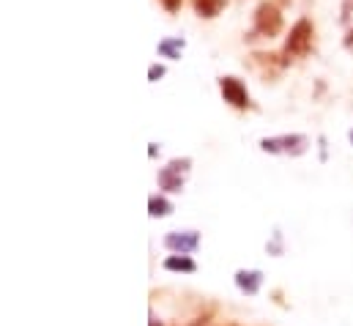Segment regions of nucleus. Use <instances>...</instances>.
Returning a JSON list of instances; mask_svg holds the SVG:
<instances>
[{
	"label": "nucleus",
	"instance_id": "1",
	"mask_svg": "<svg viewBox=\"0 0 353 326\" xmlns=\"http://www.w3.org/2000/svg\"><path fill=\"white\" fill-rule=\"evenodd\" d=\"M312 41H315V28H312V22H310L307 17H301V19L290 28V36H288V41H285V61L310 55Z\"/></svg>",
	"mask_w": 353,
	"mask_h": 326
},
{
	"label": "nucleus",
	"instance_id": "2",
	"mask_svg": "<svg viewBox=\"0 0 353 326\" xmlns=\"http://www.w3.org/2000/svg\"><path fill=\"white\" fill-rule=\"evenodd\" d=\"M261 148L268 154H290V157H301L310 148V140L304 135H282V137H265L261 140Z\"/></svg>",
	"mask_w": 353,
	"mask_h": 326
},
{
	"label": "nucleus",
	"instance_id": "3",
	"mask_svg": "<svg viewBox=\"0 0 353 326\" xmlns=\"http://www.w3.org/2000/svg\"><path fill=\"white\" fill-rule=\"evenodd\" d=\"M282 30V11L274 3H261L255 11V33L263 39H274Z\"/></svg>",
	"mask_w": 353,
	"mask_h": 326
},
{
	"label": "nucleus",
	"instance_id": "4",
	"mask_svg": "<svg viewBox=\"0 0 353 326\" xmlns=\"http://www.w3.org/2000/svg\"><path fill=\"white\" fill-rule=\"evenodd\" d=\"M189 167H192V160H173L168 167H162L159 170V189H165V192H181Z\"/></svg>",
	"mask_w": 353,
	"mask_h": 326
},
{
	"label": "nucleus",
	"instance_id": "5",
	"mask_svg": "<svg viewBox=\"0 0 353 326\" xmlns=\"http://www.w3.org/2000/svg\"><path fill=\"white\" fill-rule=\"evenodd\" d=\"M219 90H222V96H225V102L230 107H236V110H247L250 107V90L239 77H222Z\"/></svg>",
	"mask_w": 353,
	"mask_h": 326
},
{
	"label": "nucleus",
	"instance_id": "6",
	"mask_svg": "<svg viewBox=\"0 0 353 326\" xmlns=\"http://www.w3.org/2000/svg\"><path fill=\"white\" fill-rule=\"evenodd\" d=\"M165 247L170 252H178V255H189L200 247V236L194 231H186V233H168L165 236Z\"/></svg>",
	"mask_w": 353,
	"mask_h": 326
},
{
	"label": "nucleus",
	"instance_id": "7",
	"mask_svg": "<svg viewBox=\"0 0 353 326\" xmlns=\"http://www.w3.org/2000/svg\"><path fill=\"white\" fill-rule=\"evenodd\" d=\"M236 285H239L241 294L255 296L261 291V285H263V274L255 271V269H241V271H236Z\"/></svg>",
	"mask_w": 353,
	"mask_h": 326
},
{
	"label": "nucleus",
	"instance_id": "8",
	"mask_svg": "<svg viewBox=\"0 0 353 326\" xmlns=\"http://www.w3.org/2000/svg\"><path fill=\"white\" fill-rule=\"evenodd\" d=\"M165 269H168V271H186V274H189V271L197 269V263H194L189 255H178V252H173V255L165 260Z\"/></svg>",
	"mask_w": 353,
	"mask_h": 326
},
{
	"label": "nucleus",
	"instance_id": "9",
	"mask_svg": "<svg viewBox=\"0 0 353 326\" xmlns=\"http://www.w3.org/2000/svg\"><path fill=\"white\" fill-rule=\"evenodd\" d=\"M148 214L151 217H168V214H173V203L162 195H151L148 198Z\"/></svg>",
	"mask_w": 353,
	"mask_h": 326
},
{
	"label": "nucleus",
	"instance_id": "10",
	"mask_svg": "<svg viewBox=\"0 0 353 326\" xmlns=\"http://www.w3.org/2000/svg\"><path fill=\"white\" fill-rule=\"evenodd\" d=\"M192 6H194V11H197L200 17L211 19V17H216V14L225 8V0H192Z\"/></svg>",
	"mask_w": 353,
	"mask_h": 326
},
{
	"label": "nucleus",
	"instance_id": "11",
	"mask_svg": "<svg viewBox=\"0 0 353 326\" xmlns=\"http://www.w3.org/2000/svg\"><path fill=\"white\" fill-rule=\"evenodd\" d=\"M183 47H186L183 39H165V41H159V55L176 61V58H181V50H183Z\"/></svg>",
	"mask_w": 353,
	"mask_h": 326
},
{
	"label": "nucleus",
	"instance_id": "12",
	"mask_svg": "<svg viewBox=\"0 0 353 326\" xmlns=\"http://www.w3.org/2000/svg\"><path fill=\"white\" fill-rule=\"evenodd\" d=\"M159 77H165V66L154 64V66L148 69V80H151V82H159Z\"/></svg>",
	"mask_w": 353,
	"mask_h": 326
},
{
	"label": "nucleus",
	"instance_id": "13",
	"mask_svg": "<svg viewBox=\"0 0 353 326\" xmlns=\"http://www.w3.org/2000/svg\"><path fill=\"white\" fill-rule=\"evenodd\" d=\"M162 6H165L170 14H176L178 8H181V0H162Z\"/></svg>",
	"mask_w": 353,
	"mask_h": 326
},
{
	"label": "nucleus",
	"instance_id": "14",
	"mask_svg": "<svg viewBox=\"0 0 353 326\" xmlns=\"http://www.w3.org/2000/svg\"><path fill=\"white\" fill-rule=\"evenodd\" d=\"M345 47H348V50H353V30L348 33V39H345Z\"/></svg>",
	"mask_w": 353,
	"mask_h": 326
},
{
	"label": "nucleus",
	"instance_id": "15",
	"mask_svg": "<svg viewBox=\"0 0 353 326\" xmlns=\"http://www.w3.org/2000/svg\"><path fill=\"white\" fill-rule=\"evenodd\" d=\"M151 326H162V324H159V318H157V316H151Z\"/></svg>",
	"mask_w": 353,
	"mask_h": 326
},
{
	"label": "nucleus",
	"instance_id": "16",
	"mask_svg": "<svg viewBox=\"0 0 353 326\" xmlns=\"http://www.w3.org/2000/svg\"><path fill=\"white\" fill-rule=\"evenodd\" d=\"M351 140H353V132H351Z\"/></svg>",
	"mask_w": 353,
	"mask_h": 326
},
{
	"label": "nucleus",
	"instance_id": "17",
	"mask_svg": "<svg viewBox=\"0 0 353 326\" xmlns=\"http://www.w3.org/2000/svg\"><path fill=\"white\" fill-rule=\"evenodd\" d=\"M230 326H236V324H230Z\"/></svg>",
	"mask_w": 353,
	"mask_h": 326
}]
</instances>
